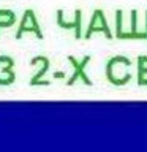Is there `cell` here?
I'll list each match as a JSON object with an SVG mask.
<instances>
[{
  "mask_svg": "<svg viewBox=\"0 0 147 152\" xmlns=\"http://www.w3.org/2000/svg\"><path fill=\"white\" fill-rule=\"evenodd\" d=\"M95 32H103L108 38H112V33H111V30H109V26H108L106 16H104V11H103V10H100V8H97L93 11V18H92V21H90L87 30H85V33H84V38H85V40H89Z\"/></svg>",
  "mask_w": 147,
  "mask_h": 152,
  "instance_id": "277c9868",
  "label": "cell"
},
{
  "mask_svg": "<svg viewBox=\"0 0 147 152\" xmlns=\"http://www.w3.org/2000/svg\"><path fill=\"white\" fill-rule=\"evenodd\" d=\"M52 76H54V78H57V79H60V78H65V71H55V73L52 75Z\"/></svg>",
  "mask_w": 147,
  "mask_h": 152,
  "instance_id": "30bf717a",
  "label": "cell"
},
{
  "mask_svg": "<svg viewBox=\"0 0 147 152\" xmlns=\"http://www.w3.org/2000/svg\"><path fill=\"white\" fill-rule=\"evenodd\" d=\"M146 75H147V66H146L144 62L138 57V86H139L141 81L146 78Z\"/></svg>",
  "mask_w": 147,
  "mask_h": 152,
  "instance_id": "9c48e42d",
  "label": "cell"
},
{
  "mask_svg": "<svg viewBox=\"0 0 147 152\" xmlns=\"http://www.w3.org/2000/svg\"><path fill=\"white\" fill-rule=\"evenodd\" d=\"M24 32H33L38 37V40H43V38H44L40 24H38L36 14L33 10H25V11H24V16L21 19V24H19V28L16 32V40H19V38L24 35Z\"/></svg>",
  "mask_w": 147,
  "mask_h": 152,
  "instance_id": "3957f363",
  "label": "cell"
},
{
  "mask_svg": "<svg viewBox=\"0 0 147 152\" xmlns=\"http://www.w3.org/2000/svg\"><path fill=\"white\" fill-rule=\"evenodd\" d=\"M16 22V14L11 10H0V28L11 27Z\"/></svg>",
  "mask_w": 147,
  "mask_h": 152,
  "instance_id": "ba28073f",
  "label": "cell"
},
{
  "mask_svg": "<svg viewBox=\"0 0 147 152\" xmlns=\"http://www.w3.org/2000/svg\"><path fill=\"white\" fill-rule=\"evenodd\" d=\"M146 35H147V11H146Z\"/></svg>",
  "mask_w": 147,
  "mask_h": 152,
  "instance_id": "8fae6325",
  "label": "cell"
},
{
  "mask_svg": "<svg viewBox=\"0 0 147 152\" xmlns=\"http://www.w3.org/2000/svg\"><path fill=\"white\" fill-rule=\"evenodd\" d=\"M82 11L81 10H76L74 11V16H73V21L68 22L66 19L63 18V14H62V10H57V24H59V27L62 28H73L74 30V38H81L82 37V33H81V28H82Z\"/></svg>",
  "mask_w": 147,
  "mask_h": 152,
  "instance_id": "5b68a950",
  "label": "cell"
},
{
  "mask_svg": "<svg viewBox=\"0 0 147 152\" xmlns=\"http://www.w3.org/2000/svg\"><path fill=\"white\" fill-rule=\"evenodd\" d=\"M49 65H51V60H49V57H46L44 59V64H43V68L38 71V73L33 75V78L30 79V86H49L51 84V81H43V75L46 73L47 70H49Z\"/></svg>",
  "mask_w": 147,
  "mask_h": 152,
  "instance_id": "52a82bcc",
  "label": "cell"
},
{
  "mask_svg": "<svg viewBox=\"0 0 147 152\" xmlns=\"http://www.w3.org/2000/svg\"><path fill=\"white\" fill-rule=\"evenodd\" d=\"M131 65V60L125 56H114L108 60L106 64V78L111 84L114 86H123L127 83H130L131 75L130 73H123L122 70H127Z\"/></svg>",
  "mask_w": 147,
  "mask_h": 152,
  "instance_id": "6da1fadb",
  "label": "cell"
},
{
  "mask_svg": "<svg viewBox=\"0 0 147 152\" xmlns=\"http://www.w3.org/2000/svg\"><path fill=\"white\" fill-rule=\"evenodd\" d=\"M68 60H70V64L73 65V75L70 76V79L66 81V86H73L78 79H81L85 86H93L92 83V79L89 78L87 75H85V66H87L90 64V60H92V56H84L82 57V60H76L73 56H68Z\"/></svg>",
  "mask_w": 147,
  "mask_h": 152,
  "instance_id": "7a4b0ae2",
  "label": "cell"
},
{
  "mask_svg": "<svg viewBox=\"0 0 147 152\" xmlns=\"http://www.w3.org/2000/svg\"><path fill=\"white\" fill-rule=\"evenodd\" d=\"M14 81H16V73H14V59L11 57L0 71V86H9Z\"/></svg>",
  "mask_w": 147,
  "mask_h": 152,
  "instance_id": "8992f818",
  "label": "cell"
}]
</instances>
